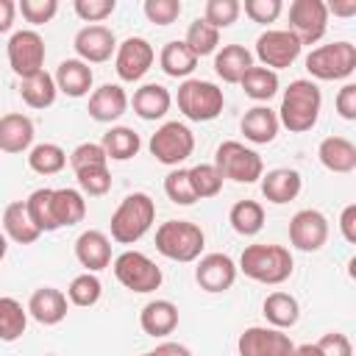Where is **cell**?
I'll return each mask as SVG.
<instances>
[{
  "label": "cell",
  "mask_w": 356,
  "mask_h": 356,
  "mask_svg": "<svg viewBox=\"0 0 356 356\" xmlns=\"http://www.w3.org/2000/svg\"><path fill=\"white\" fill-rule=\"evenodd\" d=\"M320 106H323V95L320 86L309 78H298L292 81L284 95H281V108H278V122L289 131V134H306L317 125L320 117Z\"/></svg>",
  "instance_id": "6da1fadb"
},
{
  "label": "cell",
  "mask_w": 356,
  "mask_h": 356,
  "mask_svg": "<svg viewBox=\"0 0 356 356\" xmlns=\"http://www.w3.org/2000/svg\"><path fill=\"white\" fill-rule=\"evenodd\" d=\"M250 281H259V284H284L292 270H295V261H292V253L289 248L284 245H264V242H256V245H248L239 256V267Z\"/></svg>",
  "instance_id": "7a4b0ae2"
},
{
  "label": "cell",
  "mask_w": 356,
  "mask_h": 356,
  "mask_svg": "<svg viewBox=\"0 0 356 356\" xmlns=\"http://www.w3.org/2000/svg\"><path fill=\"white\" fill-rule=\"evenodd\" d=\"M156 220V203L147 192H131L111 214V239L120 245L139 242Z\"/></svg>",
  "instance_id": "3957f363"
},
{
  "label": "cell",
  "mask_w": 356,
  "mask_h": 356,
  "mask_svg": "<svg viewBox=\"0 0 356 356\" xmlns=\"http://www.w3.org/2000/svg\"><path fill=\"white\" fill-rule=\"evenodd\" d=\"M206 245V234L197 222L189 220H167L156 228V250L170 261H195L200 259Z\"/></svg>",
  "instance_id": "277c9868"
},
{
  "label": "cell",
  "mask_w": 356,
  "mask_h": 356,
  "mask_svg": "<svg viewBox=\"0 0 356 356\" xmlns=\"http://www.w3.org/2000/svg\"><path fill=\"white\" fill-rule=\"evenodd\" d=\"M178 111L192 120V122H209V120H217L222 106H225V97H222V89L211 81H200V78H186L181 86H178Z\"/></svg>",
  "instance_id": "5b68a950"
},
{
  "label": "cell",
  "mask_w": 356,
  "mask_h": 356,
  "mask_svg": "<svg viewBox=\"0 0 356 356\" xmlns=\"http://www.w3.org/2000/svg\"><path fill=\"white\" fill-rule=\"evenodd\" d=\"M214 167L222 175V181H236V184H256L264 175V161L253 147H245L236 139H228L217 147L214 153Z\"/></svg>",
  "instance_id": "8992f818"
},
{
  "label": "cell",
  "mask_w": 356,
  "mask_h": 356,
  "mask_svg": "<svg viewBox=\"0 0 356 356\" xmlns=\"http://www.w3.org/2000/svg\"><path fill=\"white\" fill-rule=\"evenodd\" d=\"M306 70L317 81H345L356 70V47L350 42L320 44L306 56Z\"/></svg>",
  "instance_id": "52a82bcc"
},
{
  "label": "cell",
  "mask_w": 356,
  "mask_h": 356,
  "mask_svg": "<svg viewBox=\"0 0 356 356\" xmlns=\"http://www.w3.org/2000/svg\"><path fill=\"white\" fill-rule=\"evenodd\" d=\"M111 267H114L117 281H120L125 289L139 292V295L156 292V289L161 286V281H164L161 267H159L150 256H145V253H139V250H125V253H120Z\"/></svg>",
  "instance_id": "ba28073f"
},
{
  "label": "cell",
  "mask_w": 356,
  "mask_h": 356,
  "mask_svg": "<svg viewBox=\"0 0 356 356\" xmlns=\"http://www.w3.org/2000/svg\"><path fill=\"white\" fill-rule=\"evenodd\" d=\"M150 153L159 164H167V167H178L181 161H186L195 150V136L192 131L172 120V122H164L161 128H156V134L150 136Z\"/></svg>",
  "instance_id": "9c48e42d"
},
{
  "label": "cell",
  "mask_w": 356,
  "mask_h": 356,
  "mask_svg": "<svg viewBox=\"0 0 356 356\" xmlns=\"http://www.w3.org/2000/svg\"><path fill=\"white\" fill-rule=\"evenodd\" d=\"M300 44H314L328 31V8L323 0H295L289 6V28Z\"/></svg>",
  "instance_id": "30bf717a"
},
{
  "label": "cell",
  "mask_w": 356,
  "mask_h": 356,
  "mask_svg": "<svg viewBox=\"0 0 356 356\" xmlns=\"http://www.w3.org/2000/svg\"><path fill=\"white\" fill-rule=\"evenodd\" d=\"M44 39L36 31H17L8 39V64L22 78H31L44 70Z\"/></svg>",
  "instance_id": "8fae6325"
},
{
  "label": "cell",
  "mask_w": 356,
  "mask_h": 356,
  "mask_svg": "<svg viewBox=\"0 0 356 356\" xmlns=\"http://www.w3.org/2000/svg\"><path fill=\"white\" fill-rule=\"evenodd\" d=\"M239 356H292V339L273 325H250L236 339Z\"/></svg>",
  "instance_id": "7c38bea8"
},
{
  "label": "cell",
  "mask_w": 356,
  "mask_h": 356,
  "mask_svg": "<svg viewBox=\"0 0 356 356\" xmlns=\"http://www.w3.org/2000/svg\"><path fill=\"white\" fill-rule=\"evenodd\" d=\"M153 58H156V50L147 39L142 36H128L125 42L117 44V53H114V70L120 75V81L125 83H134V81H142L145 72L153 67Z\"/></svg>",
  "instance_id": "4fadbf2b"
},
{
  "label": "cell",
  "mask_w": 356,
  "mask_h": 356,
  "mask_svg": "<svg viewBox=\"0 0 356 356\" xmlns=\"http://www.w3.org/2000/svg\"><path fill=\"white\" fill-rule=\"evenodd\" d=\"M300 42L289 33V31H264L256 39V58L261 61V67L267 70H286L295 64V58L300 56Z\"/></svg>",
  "instance_id": "5bb4252c"
},
{
  "label": "cell",
  "mask_w": 356,
  "mask_h": 356,
  "mask_svg": "<svg viewBox=\"0 0 356 356\" xmlns=\"http://www.w3.org/2000/svg\"><path fill=\"white\" fill-rule=\"evenodd\" d=\"M289 242L303 253L320 250L328 242V220H325V214L317 211V209H300L289 220Z\"/></svg>",
  "instance_id": "9a60e30c"
},
{
  "label": "cell",
  "mask_w": 356,
  "mask_h": 356,
  "mask_svg": "<svg viewBox=\"0 0 356 356\" xmlns=\"http://www.w3.org/2000/svg\"><path fill=\"white\" fill-rule=\"evenodd\" d=\"M72 47L83 64H103L111 58V53H117V36L106 25H83L75 33Z\"/></svg>",
  "instance_id": "2e32d148"
},
{
  "label": "cell",
  "mask_w": 356,
  "mask_h": 356,
  "mask_svg": "<svg viewBox=\"0 0 356 356\" xmlns=\"http://www.w3.org/2000/svg\"><path fill=\"white\" fill-rule=\"evenodd\" d=\"M236 273L239 270L228 253H206L195 267V281L200 284L203 292L217 295V292H225L234 286Z\"/></svg>",
  "instance_id": "e0dca14e"
},
{
  "label": "cell",
  "mask_w": 356,
  "mask_h": 356,
  "mask_svg": "<svg viewBox=\"0 0 356 356\" xmlns=\"http://www.w3.org/2000/svg\"><path fill=\"white\" fill-rule=\"evenodd\" d=\"M75 259L81 261V267H86V273H100L111 264V239L97 231L89 228L75 239Z\"/></svg>",
  "instance_id": "ac0fdd59"
},
{
  "label": "cell",
  "mask_w": 356,
  "mask_h": 356,
  "mask_svg": "<svg viewBox=\"0 0 356 356\" xmlns=\"http://www.w3.org/2000/svg\"><path fill=\"white\" fill-rule=\"evenodd\" d=\"M128 95L120 83H103L89 95V117L97 122H114L128 111Z\"/></svg>",
  "instance_id": "d6986e66"
},
{
  "label": "cell",
  "mask_w": 356,
  "mask_h": 356,
  "mask_svg": "<svg viewBox=\"0 0 356 356\" xmlns=\"http://www.w3.org/2000/svg\"><path fill=\"white\" fill-rule=\"evenodd\" d=\"M67 295L56 286H39L28 300V314L42 325H58L67 317Z\"/></svg>",
  "instance_id": "ffe728a7"
},
{
  "label": "cell",
  "mask_w": 356,
  "mask_h": 356,
  "mask_svg": "<svg viewBox=\"0 0 356 356\" xmlns=\"http://www.w3.org/2000/svg\"><path fill=\"white\" fill-rule=\"evenodd\" d=\"M261 195L270 200V203H289L300 195V186H303V178L298 170L292 167H275L270 172H264L261 178Z\"/></svg>",
  "instance_id": "44dd1931"
},
{
  "label": "cell",
  "mask_w": 356,
  "mask_h": 356,
  "mask_svg": "<svg viewBox=\"0 0 356 356\" xmlns=\"http://www.w3.org/2000/svg\"><path fill=\"white\" fill-rule=\"evenodd\" d=\"M139 325L147 337H167L178 328V306L172 300L156 298L142 306L139 312Z\"/></svg>",
  "instance_id": "7402d4cb"
},
{
  "label": "cell",
  "mask_w": 356,
  "mask_h": 356,
  "mask_svg": "<svg viewBox=\"0 0 356 356\" xmlns=\"http://www.w3.org/2000/svg\"><path fill=\"white\" fill-rule=\"evenodd\" d=\"M31 145H33V120L19 111L3 114L0 117V150L25 153Z\"/></svg>",
  "instance_id": "603a6c76"
},
{
  "label": "cell",
  "mask_w": 356,
  "mask_h": 356,
  "mask_svg": "<svg viewBox=\"0 0 356 356\" xmlns=\"http://www.w3.org/2000/svg\"><path fill=\"white\" fill-rule=\"evenodd\" d=\"M53 81H56V89L64 92L67 97H83V95H89L95 75H92V67L83 64L81 58H64L56 67Z\"/></svg>",
  "instance_id": "cb8c5ba5"
},
{
  "label": "cell",
  "mask_w": 356,
  "mask_h": 356,
  "mask_svg": "<svg viewBox=\"0 0 356 356\" xmlns=\"http://www.w3.org/2000/svg\"><path fill=\"white\" fill-rule=\"evenodd\" d=\"M239 128H242V134H245L248 142H253V145H270L278 136L281 122H278V114L270 106H253V108L245 111Z\"/></svg>",
  "instance_id": "d4e9b609"
},
{
  "label": "cell",
  "mask_w": 356,
  "mask_h": 356,
  "mask_svg": "<svg viewBox=\"0 0 356 356\" xmlns=\"http://www.w3.org/2000/svg\"><path fill=\"white\" fill-rule=\"evenodd\" d=\"M131 106H134V114H136V117L153 122V120H161V117L170 111L172 95H170V89L161 86V83H145V86H139V89L134 92Z\"/></svg>",
  "instance_id": "484cf974"
},
{
  "label": "cell",
  "mask_w": 356,
  "mask_h": 356,
  "mask_svg": "<svg viewBox=\"0 0 356 356\" xmlns=\"http://www.w3.org/2000/svg\"><path fill=\"white\" fill-rule=\"evenodd\" d=\"M317 159L331 172H353L356 170V145L345 136H325L317 147Z\"/></svg>",
  "instance_id": "4316f807"
},
{
  "label": "cell",
  "mask_w": 356,
  "mask_h": 356,
  "mask_svg": "<svg viewBox=\"0 0 356 356\" xmlns=\"http://www.w3.org/2000/svg\"><path fill=\"white\" fill-rule=\"evenodd\" d=\"M250 67H253V53L242 44H222V50L214 53V72L225 83H239Z\"/></svg>",
  "instance_id": "83f0119b"
},
{
  "label": "cell",
  "mask_w": 356,
  "mask_h": 356,
  "mask_svg": "<svg viewBox=\"0 0 356 356\" xmlns=\"http://www.w3.org/2000/svg\"><path fill=\"white\" fill-rule=\"evenodd\" d=\"M50 206H53V220H56V228H70V225H78L83 217H86V200L78 189H53L50 195Z\"/></svg>",
  "instance_id": "f1b7e54d"
},
{
  "label": "cell",
  "mask_w": 356,
  "mask_h": 356,
  "mask_svg": "<svg viewBox=\"0 0 356 356\" xmlns=\"http://www.w3.org/2000/svg\"><path fill=\"white\" fill-rule=\"evenodd\" d=\"M3 231L17 245H33L42 236V231L33 225V220H31V214L25 209V200H14V203L6 206V211H3Z\"/></svg>",
  "instance_id": "f546056e"
},
{
  "label": "cell",
  "mask_w": 356,
  "mask_h": 356,
  "mask_svg": "<svg viewBox=\"0 0 356 356\" xmlns=\"http://www.w3.org/2000/svg\"><path fill=\"white\" fill-rule=\"evenodd\" d=\"M261 314L267 317V323L273 328H281L284 331V328H292L298 323L300 306H298L295 295H289V292H270L264 298V303H261Z\"/></svg>",
  "instance_id": "4dcf8cb0"
},
{
  "label": "cell",
  "mask_w": 356,
  "mask_h": 356,
  "mask_svg": "<svg viewBox=\"0 0 356 356\" xmlns=\"http://www.w3.org/2000/svg\"><path fill=\"white\" fill-rule=\"evenodd\" d=\"M103 150H106V156L108 159H114V161H128V159H134L136 153H139V147H142V139H139V134L134 131V128H128V125H114V128H108L106 134H103Z\"/></svg>",
  "instance_id": "1f68e13d"
},
{
  "label": "cell",
  "mask_w": 356,
  "mask_h": 356,
  "mask_svg": "<svg viewBox=\"0 0 356 356\" xmlns=\"http://www.w3.org/2000/svg\"><path fill=\"white\" fill-rule=\"evenodd\" d=\"M159 64H161V70H164L170 78H186V75L195 72V67H197V56H195L184 42L172 39V42H167V44L161 47V53H159Z\"/></svg>",
  "instance_id": "d6a6232c"
},
{
  "label": "cell",
  "mask_w": 356,
  "mask_h": 356,
  "mask_svg": "<svg viewBox=\"0 0 356 356\" xmlns=\"http://www.w3.org/2000/svg\"><path fill=\"white\" fill-rule=\"evenodd\" d=\"M56 95H58V89H56V81H53V75L50 72H36V75H31V78H22L19 81V97L31 106V108H47V106H53L56 103Z\"/></svg>",
  "instance_id": "836d02e7"
},
{
  "label": "cell",
  "mask_w": 356,
  "mask_h": 356,
  "mask_svg": "<svg viewBox=\"0 0 356 356\" xmlns=\"http://www.w3.org/2000/svg\"><path fill=\"white\" fill-rule=\"evenodd\" d=\"M228 222L239 236H256L264 228V209L256 200H239L231 206Z\"/></svg>",
  "instance_id": "e575fe53"
},
{
  "label": "cell",
  "mask_w": 356,
  "mask_h": 356,
  "mask_svg": "<svg viewBox=\"0 0 356 356\" xmlns=\"http://www.w3.org/2000/svg\"><path fill=\"white\" fill-rule=\"evenodd\" d=\"M28 328V309L17 298H0V342H14Z\"/></svg>",
  "instance_id": "d590c367"
},
{
  "label": "cell",
  "mask_w": 356,
  "mask_h": 356,
  "mask_svg": "<svg viewBox=\"0 0 356 356\" xmlns=\"http://www.w3.org/2000/svg\"><path fill=\"white\" fill-rule=\"evenodd\" d=\"M67 164V153L61 145L56 142H42V145H33L31 153H28V167L39 175H56L61 172Z\"/></svg>",
  "instance_id": "8d00e7d4"
},
{
  "label": "cell",
  "mask_w": 356,
  "mask_h": 356,
  "mask_svg": "<svg viewBox=\"0 0 356 356\" xmlns=\"http://www.w3.org/2000/svg\"><path fill=\"white\" fill-rule=\"evenodd\" d=\"M242 89H245V95L250 97V100H259V103H264V100H270L275 92H278V72H273V70H267V67H250L245 75H242Z\"/></svg>",
  "instance_id": "74e56055"
},
{
  "label": "cell",
  "mask_w": 356,
  "mask_h": 356,
  "mask_svg": "<svg viewBox=\"0 0 356 356\" xmlns=\"http://www.w3.org/2000/svg\"><path fill=\"white\" fill-rule=\"evenodd\" d=\"M184 44H186L197 58L211 56V53H217V47H220V31H217V28H211L206 19H200V17H197L195 22H189Z\"/></svg>",
  "instance_id": "f35d334b"
},
{
  "label": "cell",
  "mask_w": 356,
  "mask_h": 356,
  "mask_svg": "<svg viewBox=\"0 0 356 356\" xmlns=\"http://www.w3.org/2000/svg\"><path fill=\"white\" fill-rule=\"evenodd\" d=\"M100 295H103V284H100V278L95 273H81L67 286V300L72 306H81V309L95 306L100 300Z\"/></svg>",
  "instance_id": "ab89813d"
},
{
  "label": "cell",
  "mask_w": 356,
  "mask_h": 356,
  "mask_svg": "<svg viewBox=\"0 0 356 356\" xmlns=\"http://www.w3.org/2000/svg\"><path fill=\"white\" fill-rule=\"evenodd\" d=\"M50 195H53V189L42 186V189H33V192L28 195V200H25V209H28L33 225H36L42 234H44V231H58V228H56V220H53Z\"/></svg>",
  "instance_id": "60d3db41"
},
{
  "label": "cell",
  "mask_w": 356,
  "mask_h": 356,
  "mask_svg": "<svg viewBox=\"0 0 356 356\" xmlns=\"http://www.w3.org/2000/svg\"><path fill=\"white\" fill-rule=\"evenodd\" d=\"M189 184H192L195 197L203 200V197L220 195V189H222V175L217 172L214 164H195V167L189 170Z\"/></svg>",
  "instance_id": "b9f144b4"
},
{
  "label": "cell",
  "mask_w": 356,
  "mask_h": 356,
  "mask_svg": "<svg viewBox=\"0 0 356 356\" xmlns=\"http://www.w3.org/2000/svg\"><path fill=\"white\" fill-rule=\"evenodd\" d=\"M164 195L178 203V206H192L197 197L192 192V184H189V170L184 167H172L167 175H164Z\"/></svg>",
  "instance_id": "7bdbcfd3"
},
{
  "label": "cell",
  "mask_w": 356,
  "mask_h": 356,
  "mask_svg": "<svg viewBox=\"0 0 356 356\" xmlns=\"http://www.w3.org/2000/svg\"><path fill=\"white\" fill-rule=\"evenodd\" d=\"M75 178H78V186L92 195V197H100L111 189V172H108V164H100V167H83V170H75Z\"/></svg>",
  "instance_id": "ee69618b"
},
{
  "label": "cell",
  "mask_w": 356,
  "mask_h": 356,
  "mask_svg": "<svg viewBox=\"0 0 356 356\" xmlns=\"http://www.w3.org/2000/svg\"><path fill=\"white\" fill-rule=\"evenodd\" d=\"M239 11H242L239 0H209L206 8H203V19H206L211 28L220 31V28L234 25L236 17H239Z\"/></svg>",
  "instance_id": "f6af8a7d"
},
{
  "label": "cell",
  "mask_w": 356,
  "mask_h": 356,
  "mask_svg": "<svg viewBox=\"0 0 356 356\" xmlns=\"http://www.w3.org/2000/svg\"><path fill=\"white\" fill-rule=\"evenodd\" d=\"M181 0H145L142 11L153 25H170L181 17Z\"/></svg>",
  "instance_id": "bcb514c9"
},
{
  "label": "cell",
  "mask_w": 356,
  "mask_h": 356,
  "mask_svg": "<svg viewBox=\"0 0 356 356\" xmlns=\"http://www.w3.org/2000/svg\"><path fill=\"white\" fill-rule=\"evenodd\" d=\"M70 164H72V170L100 167V164H108V156H106V150H103L100 142H83V145H78L70 153Z\"/></svg>",
  "instance_id": "7dc6e473"
},
{
  "label": "cell",
  "mask_w": 356,
  "mask_h": 356,
  "mask_svg": "<svg viewBox=\"0 0 356 356\" xmlns=\"http://www.w3.org/2000/svg\"><path fill=\"white\" fill-rule=\"evenodd\" d=\"M17 8H19V14L25 17V22H31V25H44V22H50V19L56 17L58 0H22Z\"/></svg>",
  "instance_id": "c3c4849f"
},
{
  "label": "cell",
  "mask_w": 356,
  "mask_h": 356,
  "mask_svg": "<svg viewBox=\"0 0 356 356\" xmlns=\"http://www.w3.org/2000/svg\"><path fill=\"white\" fill-rule=\"evenodd\" d=\"M75 14L83 19V22H92V25H100L106 17L114 14L117 3L114 0H75Z\"/></svg>",
  "instance_id": "681fc988"
},
{
  "label": "cell",
  "mask_w": 356,
  "mask_h": 356,
  "mask_svg": "<svg viewBox=\"0 0 356 356\" xmlns=\"http://www.w3.org/2000/svg\"><path fill=\"white\" fill-rule=\"evenodd\" d=\"M245 14L253 19V22H261V25H267V22H275L278 19V14L284 11V3L281 0H245Z\"/></svg>",
  "instance_id": "f907efd6"
},
{
  "label": "cell",
  "mask_w": 356,
  "mask_h": 356,
  "mask_svg": "<svg viewBox=\"0 0 356 356\" xmlns=\"http://www.w3.org/2000/svg\"><path fill=\"white\" fill-rule=\"evenodd\" d=\"M314 345L320 348L323 356H353V345H350V339H348L345 334H339V331H328V334H323Z\"/></svg>",
  "instance_id": "816d5d0a"
},
{
  "label": "cell",
  "mask_w": 356,
  "mask_h": 356,
  "mask_svg": "<svg viewBox=\"0 0 356 356\" xmlns=\"http://www.w3.org/2000/svg\"><path fill=\"white\" fill-rule=\"evenodd\" d=\"M337 114L342 120H356V83H345L337 92Z\"/></svg>",
  "instance_id": "f5cc1de1"
},
{
  "label": "cell",
  "mask_w": 356,
  "mask_h": 356,
  "mask_svg": "<svg viewBox=\"0 0 356 356\" xmlns=\"http://www.w3.org/2000/svg\"><path fill=\"white\" fill-rule=\"evenodd\" d=\"M339 231H342V236H345V242H356V203H350V206H345L342 209V214H339Z\"/></svg>",
  "instance_id": "db71d44e"
},
{
  "label": "cell",
  "mask_w": 356,
  "mask_h": 356,
  "mask_svg": "<svg viewBox=\"0 0 356 356\" xmlns=\"http://www.w3.org/2000/svg\"><path fill=\"white\" fill-rule=\"evenodd\" d=\"M14 14H17L14 0H0V33H8V31H11Z\"/></svg>",
  "instance_id": "11a10c76"
},
{
  "label": "cell",
  "mask_w": 356,
  "mask_h": 356,
  "mask_svg": "<svg viewBox=\"0 0 356 356\" xmlns=\"http://www.w3.org/2000/svg\"><path fill=\"white\" fill-rule=\"evenodd\" d=\"M153 353L156 356H192V350L186 345H181V342H161Z\"/></svg>",
  "instance_id": "9f6ffc18"
},
{
  "label": "cell",
  "mask_w": 356,
  "mask_h": 356,
  "mask_svg": "<svg viewBox=\"0 0 356 356\" xmlns=\"http://www.w3.org/2000/svg\"><path fill=\"white\" fill-rule=\"evenodd\" d=\"M328 14H337V17H353L356 14V0H345V3H325Z\"/></svg>",
  "instance_id": "6f0895ef"
},
{
  "label": "cell",
  "mask_w": 356,
  "mask_h": 356,
  "mask_svg": "<svg viewBox=\"0 0 356 356\" xmlns=\"http://www.w3.org/2000/svg\"><path fill=\"white\" fill-rule=\"evenodd\" d=\"M292 356H323V353H320V348L314 342H306V345H298L292 350Z\"/></svg>",
  "instance_id": "680465c9"
},
{
  "label": "cell",
  "mask_w": 356,
  "mask_h": 356,
  "mask_svg": "<svg viewBox=\"0 0 356 356\" xmlns=\"http://www.w3.org/2000/svg\"><path fill=\"white\" fill-rule=\"evenodd\" d=\"M6 248H8V245H6V234H0V259L6 256Z\"/></svg>",
  "instance_id": "91938a15"
},
{
  "label": "cell",
  "mask_w": 356,
  "mask_h": 356,
  "mask_svg": "<svg viewBox=\"0 0 356 356\" xmlns=\"http://www.w3.org/2000/svg\"><path fill=\"white\" fill-rule=\"evenodd\" d=\"M142 356H156V353H153V350H150V353H142Z\"/></svg>",
  "instance_id": "94428289"
}]
</instances>
